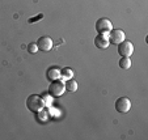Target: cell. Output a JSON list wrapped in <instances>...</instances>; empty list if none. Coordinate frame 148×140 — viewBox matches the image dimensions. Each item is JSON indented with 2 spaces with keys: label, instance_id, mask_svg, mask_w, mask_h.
I'll use <instances>...</instances> for the list:
<instances>
[{
  "label": "cell",
  "instance_id": "obj_1",
  "mask_svg": "<svg viewBox=\"0 0 148 140\" xmlns=\"http://www.w3.org/2000/svg\"><path fill=\"white\" fill-rule=\"evenodd\" d=\"M26 106H28V109L30 110V111L37 113V111H41V110L45 107V104H43L42 97H39V96H37V94H32V96H29L28 100H26Z\"/></svg>",
  "mask_w": 148,
  "mask_h": 140
},
{
  "label": "cell",
  "instance_id": "obj_2",
  "mask_svg": "<svg viewBox=\"0 0 148 140\" xmlns=\"http://www.w3.org/2000/svg\"><path fill=\"white\" fill-rule=\"evenodd\" d=\"M96 30L98 31V34H109L113 30V24L109 18L102 17V18L96 21Z\"/></svg>",
  "mask_w": 148,
  "mask_h": 140
},
{
  "label": "cell",
  "instance_id": "obj_3",
  "mask_svg": "<svg viewBox=\"0 0 148 140\" xmlns=\"http://www.w3.org/2000/svg\"><path fill=\"white\" fill-rule=\"evenodd\" d=\"M64 83L60 81V80H54L51 81L50 87H49V93H50L53 97H60V96L64 94Z\"/></svg>",
  "mask_w": 148,
  "mask_h": 140
},
{
  "label": "cell",
  "instance_id": "obj_4",
  "mask_svg": "<svg viewBox=\"0 0 148 140\" xmlns=\"http://www.w3.org/2000/svg\"><path fill=\"white\" fill-rule=\"evenodd\" d=\"M131 109V101L127 97H121L115 101V110L121 114H126Z\"/></svg>",
  "mask_w": 148,
  "mask_h": 140
},
{
  "label": "cell",
  "instance_id": "obj_5",
  "mask_svg": "<svg viewBox=\"0 0 148 140\" xmlns=\"http://www.w3.org/2000/svg\"><path fill=\"white\" fill-rule=\"evenodd\" d=\"M134 53V45H132L130 41H123L118 45V54L121 56H126V58H130L131 54Z\"/></svg>",
  "mask_w": 148,
  "mask_h": 140
},
{
  "label": "cell",
  "instance_id": "obj_6",
  "mask_svg": "<svg viewBox=\"0 0 148 140\" xmlns=\"http://www.w3.org/2000/svg\"><path fill=\"white\" fill-rule=\"evenodd\" d=\"M108 38H109V42L113 43V45H119L121 42H123L126 38L125 31L121 30V29H115V30H112L109 34H108Z\"/></svg>",
  "mask_w": 148,
  "mask_h": 140
},
{
  "label": "cell",
  "instance_id": "obj_7",
  "mask_svg": "<svg viewBox=\"0 0 148 140\" xmlns=\"http://www.w3.org/2000/svg\"><path fill=\"white\" fill-rule=\"evenodd\" d=\"M53 45H54V42L50 37H41V38L37 41V47H38V50L45 51V53L50 51L51 48H53Z\"/></svg>",
  "mask_w": 148,
  "mask_h": 140
},
{
  "label": "cell",
  "instance_id": "obj_8",
  "mask_svg": "<svg viewBox=\"0 0 148 140\" xmlns=\"http://www.w3.org/2000/svg\"><path fill=\"white\" fill-rule=\"evenodd\" d=\"M95 45L98 48H106L110 45L109 38H108V34H98L95 38Z\"/></svg>",
  "mask_w": 148,
  "mask_h": 140
},
{
  "label": "cell",
  "instance_id": "obj_9",
  "mask_svg": "<svg viewBox=\"0 0 148 140\" xmlns=\"http://www.w3.org/2000/svg\"><path fill=\"white\" fill-rule=\"evenodd\" d=\"M47 77H49V80H51V81L59 80V79H60V70H58V68H55V67L50 68V70L47 71Z\"/></svg>",
  "mask_w": 148,
  "mask_h": 140
},
{
  "label": "cell",
  "instance_id": "obj_10",
  "mask_svg": "<svg viewBox=\"0 0 148 140\" xmlns=\"http://www.w3.org/2000/svg\"><path fill=\"white\" fill-rule=\"evenodd\" d=\"M64 87L68 92H76V90H77V83H76L75 80H72V79H70V80L66 81Z\"/></svg>",
  "mask_w": 148,
  "mask_h": 140
},
{
  "label": "cell",
  "instance_id": "obj_11",
  "mask_svg": "<svg viewBox=\"0 0 148 140\" xmlns=\"http://www.w3.org/2000/svg\"><path fill=\"white\" fill-rule=\"evenodd\" d=\"M119 67L122 70H129L131 67V60L130 58H126V56H122V59L119 60Z\"/></svg>",
  "mask_w": 148,
  "mask_h": 140
},
{
  "label": "cell",
  "instance_id": "obj_12",
  "mask_svg": "<svg viewBox=\"0 0 148 140\" xmlns=\"http://www.w3.org/2000/svg\"><path fill=\"white\" fill-rule=\"evenodd\" d=\"M72 76H73V71L71 68H63L60 71V77H63L64 80H70V79H72Z\"/></svg>",
  "mask_w": 148,
  "mask_h": 140
},
{
  "label": "cell",
  "instance_id": "obj_13",
  "mask_svg": "<svg viewBox=\"0 0 148 140\" xmlns=\"http://www.w3.org/2000/svg\"><path fill=\"white\" fill-rule=\"evenodd\" d=\"M42 100H43V104H45V106H50L51 102H53V96L49 93V94H46V93H43V96H42Z\"/></svg>",
  "mask_w": 148,
  "mask_h": 140
},
{
  "label": "cell",
  "instance_id": "obj_14",
  "mask_svg": "<svg viewBox=\"0 0 148 140\" xmlns=\"http://www.w3.org/2000/svg\"><path fill=\"white\" fill-rule=\"evenodd\" d=\"M37 51H38L37 43H30V45L28 46V53H30V54H36Z\"/></svg>",
  "mask_w": 148,
  "mask_h": 140
},
{
  "label": "cell",
  "instance_id": "obj_15",
  "mask_svg": "<svg viewBox=\"0 0 148 140\" xmlns=\"http://www.w3.org/2000/svg\"><path fill=\"white\" fill-rule=\"evenodd\" d=\"M42 17H43V14H38V16L37 17H32V18H29V23L30 24H33V23H37V20H39V18H42Z\"/></svg>",
  "mask_w": 148,
  "mask_h": 140
}]
</instances>
